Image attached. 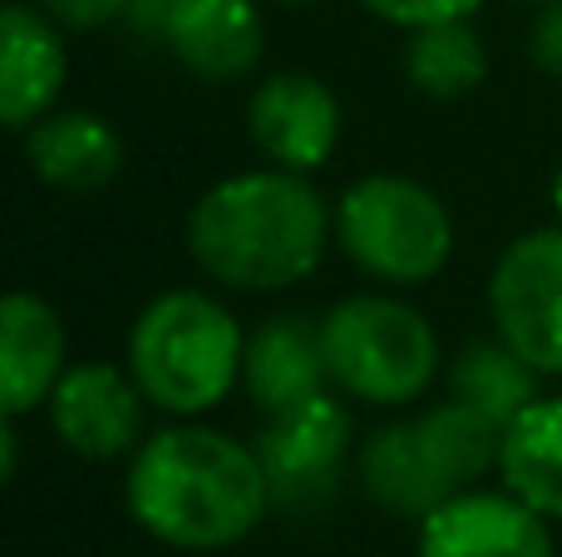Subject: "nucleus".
Wrapping results in <instances>:
<instances>
[{
    "label": "nucleus",
    "mask_w": 562,
    "mask_h": 557,
    "mask_svg": "<svg viewBox=\"0 0 562 557\" xmlns=\"http://www.w3.org/2000/svg\"><path fill=\"white\" fill-rule=\"evenodd\" d=\"M405 75L425 99H464L469 89H479L488 75L484 39L469 30V20H445V25L409 30Z\"/></svg>",
    "instance_id": "6ab92c4d"
},
{
    "label": "nucleus",
    "mask_w": 562,
    "mask_h": 557,
    "mask_svg": "<svg viewBox=\"0 0 562 557\" xmlns=\"http://www.w3.org/2000/svg\"><path fill=\"white\" fill-rule=\"evenodd\" d=\"M419 557H553V543L524 499L469 489L419 519Z\"/></svg>",
    "instance_id": "9b49d317"
},
{
    "label": "nucleus",
    "mask_w": 562,
    "mask_h": 557,
    "mask_svg": "<svg viewBox=\"0 0 562 557\" xmlns=\"http://www.w3.org/2000/svg\"><path fill=\"white\" fill-rule=\"evenodd\" d=\"M128 5H134V0H40V10L65 30H99V25H109V20L128 15Z\"/></svg>",
    "instance_id": "412c9836"
},
{
    "label": "nucleus",
    "mask_w": 562,
    "mask_h": 557,
    "mask_svg": "<svg viewBox=\"0 0 562 557\" xmlns=\"http://www.w3.org/2000/svg\"><path fill=\"white\" fill-rule=\"evenodd\" d=\"M498 341L538 375H562V227L528 232L498 257L488 282Z\"/></svg>",
    "instance_id": "6e6552de"
},
{
    "label": "nucleus",
    "mask_w": 562,
    "mask_h": 557,
    "mask_svg": "<svg viewBox=\"0 0 562 557\" xmlns=\"http://www.w3.org/2000/svg\"><path fill=\"white\" fill-rule=\"evenodd\" d=\"M247 128H252V144L277 168L311 173L326 163L340 138V104L316 75L286 69V75L257 84L252 104H247Z\"/></svg>",
    "instance_id": "9d476101"
},
{
    "label": "nucleus",
    "mask_w": 562,
    "mask_h": 557,
    "mask_svg": "<svg viewBox=\"0 0 562 557\" xmlns=\"http://www.w3.org/2000/svg\"><path fill=\"white\" fill-rule=\"evenodd\" d=\"M498 450L504 424L464 400H449L370 434L360 450V479L380 509L429 519L439 503L469 493V484L498 469Z\"/></svg>",
    "instance_id": "7ed1b4c3"
},
{
    "label": "nucleus",
    "mask_w": 562,
    "mask_h": 557,
    "mask_svg": "<svg viewBox=\"0 0 562 557\" xmlns=\"http://www.w3.org/2000/svg\"><path fill=\"white\" fill-rule=\"evenodd\" d=\"M326 371L346 395L366 405H409L429 390L439 341L429 321L390 296H350L321 321Z\"/></svg>",
    "instance_id": "39448f33"
},
{
    "label": "nucleus",
    "mask_w": 562,
    "mask_h": 557,
    "mask_svg": "<svg viewBox=\"0 0 562 557\" xmlns=\"http://www.w3.org/2000/svg\"><path fill=\"white\" fill-rule=\"evenodd\" d=\"M528 49H533L538 69L562 75V0H548V10L533 20V39H528Z\"/></svg>",
    "instance_id": "4be33fe9"
},
{
    "label": "nucleus",
    "mask_w": 562,
    "mask_h": 557,
    "mask_svg": "<svg viewBox=\"0 0 562 557\" xmlns=\"http://www.w3.org/2000/svg\"><path fill=\"white\" fill-rule=\"evenodd\" d=\"M498 474L543 519H562V400H533L504 430Z\"/></svg>",
    "instance_id": "f3484780"
},
{
    "label": "nucleus",
    "mask_w": 562,
    "mask_h": 557,
    "mask_svg": "<svg viewBox=\"0 0 562 557\" xmlns=\"http://www.w3.org/2000/svg\"><path fill=\"white\" fill-rule=\"evenodd\" d=\"M65 375V321L35 292L0 302V410L10 420L40 410Z\"/></svg>",
    "instance_id": "f8f14e48"
},
{
    "label": "nucleus",
    "mask_w": 562,
    "mask_h": 557,
    "mask_svg": "<svg viewBox=\"0 0 562 557\" xmlns=\"http://www.w3.org/2000/svg\"><path fill=\"white\" fill-rule=\"evenodd\" d=\"M370 15L390 20L405 30H425V25H445V20H469L479 10V0H360Z\"/></svg>",
    "instance_id": "aec40b11"
},
{
    "label": "nucleus",
    "mask_w": 562,
    "mask_h": 557,
    "mask_svg": "<svg viewBox=\"0 0 562 557\" xmlns=\"http://www.w3.org/2000/svg\"><path fill=\"white\" fill-rule=\"evenodd\" d=\"M340 252L380 282H429L454 252V223L445 203L415 178H360L336 203Z\"/></svg>",
    "instance_id": "423d86ee"
},
{
    "label": "nucleus",
    "mask_w": 562,
    "mask_h": 557,
    "mask_svg": "<svg viewBox=\"0 0 562 557\" xmlns=\"http://www.w3.org/2000/svg\"><path fill=\"white\" fill-rule=\"evenodd\" d=\"M267 509L272 484L257 450H243L217 430H158L138 444L128 469V513L168 548H233L267 519Z\"/></svg>",
    "instance_id": "f257e3e1"
},
{
    "label": "nucleus",
    "mask_w": 562,
    "mask_h": 557,
    "mask_svg": "<svg viewBox=\"0 0 562 557\" xmlns=\"http://www.w3.org/2000/svg\"><path fill=\"white\" fill-rule=\"evenodd\" d=\"M449 385H454V400L474 405L479 414H488V420L504 424V430L538 400V371L508 341L464 345Z\"/></svg>",
    "instance_id": "a211bd4d"
},
{
    "label": "nucleus",
    "mask_w": 562,
    "mask_h": 557,
    "mask_svg": "<svg viewBox=\"0 0 562 557\" xmlns=\"http://www.w3.org/2000/svg\"><path fill=\"white\" fill-rule=\"evenodd\" d=\"M553 207H558V217H562V168H558V178H553Z\"/></svg>",
    "instance_id": "5701e85b"
},
{
    "label": "nucleus",
    "mask_w": 562,
    "mask_h": 557,
    "mask_svg": "<svg viewBox=\"0 0 562 557\" xmlns=\"http://www.w3.org/2000/svg\"><path fill=\"white\" fill-rule=\"evenodd\" d=\"M65 39L45 10L5 5L0 10V118L10 128H30L45 118L65 84Z\"/></svg>",
    "instance_id": "ddd939ff"
},
{
    "label": "nucleus",
    "mask_w": 562,
    "mask_h": 557,
    "mask_svg": "<svg viewBox=\"0 0 562 557\" xmlns=\"http://www.w3.org/2000/svg\"><path fill=\"white\" fill-rule=\"evenodd\" d=\"M25 158L49 187L65 193H94L109 187L124 168V144L99 114L69 109V114L35 118L25 128Z\"/></svg>",
    "instance_id": "dca6fc26"
},
{
    "label": "nucleus",
    "mask_w": 562,
    "mask_h": 557,
    "mask_svg": "<svg viewBox=\"0 0 562 557\" xmlns=\"http://www.w3.org/2000/svg\"><path fill=\"white\" fill-rule=\"evenodd\" d=\"M262 15L252 0H173L164 45L203 79H237L262 59Z\"/></svg>",
    "instance_id": "4468645a"
},
{
    "label": "nucleus",
    "mask_w": 562,
    "mask_h": 557,
    "mask_svg": "<svg viewBox=\"0 0 562 557\" xmlns=\"http://www.w3.org/2000/svg\"><path fill=\"white\" fill-rule=\"evenodd\" d=\"M243 380L262 414H281L291 405H306L316 395H326L330 371H326L321 326H311L306 316H272V321H262V331L247 341Z\"/></svg>",
    "instance_id": "2eb2a0df"
},
{
    "label": "nucleus",
    "mask_w": 562,
    "mask_h": 557,
    "mask_svg": "<svg viewBox=\"0 0 562 557\" xmlns=\"http://www.w3.org/2000/svg\"><path fill=\"white\" fill-rule=\"evenodd\" d=\"M188 252L223 286L281 292L316 272L326 252V207L291 168L223 178L188 213Z\"/></svg>",
    "instance_id": "f03ea898"
},
{
    "label": "nucleus",
    "mask_w": 562,
    "mask_h": 557,
    "mask_svg": "<svg viewBox=\"0 0 562 557\" xmlns=\"http://www.w3.org/2000/svg\"><path fill=\"white\" fill-rule=\"evenodd\" d=\"M350 454V414L330 395H316L306 405H291L281 414H267L257 434V459L272 484V503L281 513H321L340 489V469Z\"/></svg>",
    "instance_id": "0eeeda50"
},
{
    "label": "nucleus",
    "mask_w": 562,
    "mask_h": 557,
    "mask_svg": "<svg viewBox=\"0 0 562 557\" xmlns=\"http://www.w3.org/2000/svg\"><path fill=\"white\" fill-rule=\"evenodd\" d=\"M243 331L203 292H168L144 306L128 336L134 380L158 410L203 414L237 385L243 371Z\"/></svg>",
    "instance_id": "20e7f679"
},
{
    "label": "nucleus",
    "mask_w": 562,
    "mask_h": 557,
    "mask_svg": "<svg viewBox=\"0 0 562 557\" xmlns=\"http://www.w3.org/2000/svg\"><path fill=\"white\" fill-rule=\"evenodd\" d=\"M281 5H306V0H281Z\"/></svg>",
    "instance_id": "b1692460"
},
{
    "label": "nucleus",
    "mask_w": 562,
    "mask_h": 557,
    "mask_svg": "<svg viewBox=\"0 0 562 557\" xmlns=\"http://www.w3.org/2000/svg\"><path fill=\"white\" fill-rule=\"evenodd\" d=\"M144 400L138 380L114 365H69L49 395V424L79 459H119L144 434Z\"/></svg>",
    "instance_id": "1a4fd4ad"
}]
</instances>
